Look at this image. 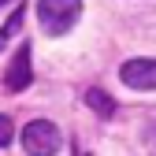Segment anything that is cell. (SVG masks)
Wrapping results in <instances>:
<instances>
[{"label":"cell","mask_w":156,"mask_h":156,"mask_svg":"<svg viewBox=\"0 0 156 156\" xmlns=\"http://www.w3.org/2000/svg\"><path fill=\"white\" fill-rule=\"evenodd\" d=\"M23 149L30 156H56V152L63 149V134H60V126L48 123V119H34V123L23 126Z\"/></svg>","instance_id":"7a4b0ae2"},{"label":"cell","mask_w":156,"mask_h":156,"mask_svg":"<svg viewBox=\"0 0 156 156\" xmlns=\"http://www.w3.org/2000/svg\"><path fill=\"white\" fill-rule=\"evenodd\" d=\"M4 41H8V34H4V30H0V48H4Z\"/></svg>","instance_id":"ba28073f"},{"label":"cell","mask_w":156,"mask_h":156,"mask_svg":"<svg viewBox=\"0 0 156 156\" xmlns=\"http://www.w3.org/2000/svg\"><path fill=\"white\" fill-rule=\"evenodd\" d=\"M0 4H8V0H0Z\"/></svg>","instance_id":"9c48e42d"},{"label":"cell","mask_w":156,"mask_h":156,"mask_svg":"<svg viewBox=\"0 0 156 156\" xmlns=\"http://www.w3.org/2000/svg\"><path fill=\"white\" fill-rule=\"evenodd\" d=\"M119 78L130 86V89H156V60H149V56H138V60H126L119 67Z\"/></svg>","instance_id":"3957f363"},{"label":"cell","mask_w":156,"mask_h":156,"mask_svg":"<svg viewBox=\"0 0 156 156\" xmlns=\"http://www.w3.org/2000/svg\"><path fill=\"white\" fill-rule=\"evenodd\" d=\"M11 138H15V123L8 119V115H0V149L11 145Z\"/></svg>","instance_id":"8992f818"},{"label":"cell","mask_w":156,"mask_h":156,"mask_svg":"<svg viewBox=\"0 0 156 156\" xmlns=\"http://www.w3.org/2000/svg\"><path fill=\"white\" fill-rule=\"evenodd\" d=\"M30 78H34V71H30V45L23 41V45H19V52L11 56L8 71H4V89H8V93H19V89L30 86Z\"/></svg>","instance_id":"277c9868"},{"label":"cell","mask_w":156,"mask_h":156,"mask_svg":"<svg viewBox=\"0 0 156 156\" xmlns=\"http://www.w3.org/2000/svg\"><path fill=\"white\" fill-rule=\"evenodd\" d=\"M78 19H82V0H37V23L52 37L67 34Z\"/></svg>","instance_id":"6da1fadb"},{"label":"cell","mask_w":156,"mask_h":156,"mask_svg":"<svg viewBox=\"0 0 156 156\" xmlns=\"http://www.w3.org/2000/svg\"><path fill=\"white\" fill-rule=\"evenodd\" d=\"M145 149H149V152L156 156V119H152V123L145 126Z\"/></svg>","instance_id":"52a82bcc"},{"label":"cell","mask_w":156,"mask_h":156,"mask_svg":"<svg viewBox=\"0 0 156 156\" xmlns=\"http://www.w3.org/2000/svg\"><path fill=\"white\" fill-rule=\"evenodd\" d=\"M86 104H89L97 115H104V119H108V115L115 112V101H112V97H104L101 89H89V93H86Z\"/></svg>","instance_id":"5b68a950"}]
</instances>
